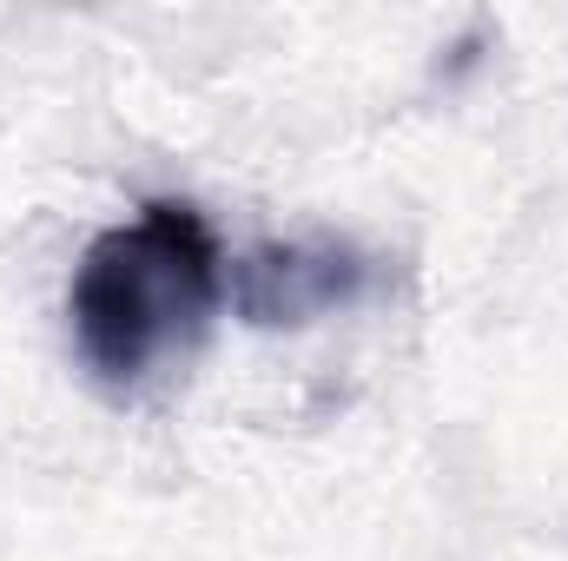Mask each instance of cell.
Instances as JSON below:
<instances>
[{
  "label": "cell",
  "instance_id": "6da1fadb",
  "mask_svg": "<svg viewBox=\"0 0 568 561\" xmlns=\"http://www.w3.org/2000/svg\"><path fill=\"white\" fill-rule=\"evenodd\" d=\"M225 252L205 212L185 198H145L73 265V350L113 397H140L145 384L172 377L205 344V330L225 310Z\"/></svg>",
  "mask_w": 568,
  "mask_h": 561
},
{
  "label": "cell",
  "instance_id": "7a4b0ae2",
  "mask_svg": "<svg viewBox=\"0 0 568 561\" xmlns=\"http://www.w3.org/2000/svg\"><path fill=\"white\" fill-rule=\"evenodd\" d=\"M364 290V265L344 245H272L239 265V310L252 324H304Z\"/></svg>",
  "mask_w": 568,
  "mask_h": 561
}]
</instances>
